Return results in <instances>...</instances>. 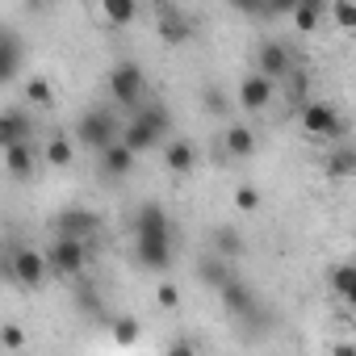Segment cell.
I'll return each mask as SVG.
<instances>
[{
    "instance_id": "obj_1",
    "label": "cell",
    "mask_w": 356,
    "mask_h": 356,
    "mask_svg": "<svg viewBox=\"0 0 356 356\" xmlns=\"http://www.w3.org/2000/svg\"><path fill=\"white\" fill-rule=\"evenodd\" d=\"M134 256L147 273H163L172 264V218L159 202H143L134 210Z\"/></svg>"
},
{
    "instance_id": "obj_2",
    "label": "cell",
    "mask_w": 356,
    "mask_h": 356,
    "mask_svg": "<svg viewBox=\"0 0 356 356\" xmlns=\"http://www.w3.org/2000/svg\"><path fill=\"white\" fill-rule=\"evenodd\" d=\"M118 134L122 130H118V118L109 109H84L80 122H76V138L92 151H105L109 143H118Z\"/></svg>"
},
{
    "instance_id": "obj_3",
    "label": "cell",
    "mask_w": 356,
    "mask_h": 356,
    "mask_svg": "<svg viewBox=\"0 0 356 356\" xmlns=\"http://www.w3.org/2000/svg\"><path fill=\"white\" fill-rule=\"evenodd\" d=\"M47 273H55V277H76L84 264H88V243H76V239H55L51 248H47Z\"/></svg>"
},
{
    "instance_id": "obj_4",
    "label": "cell",
    "mask_w": 356,
    "mask_h": 356,
    "mask_svg": "<svg viewBox=\"0 0 356 356\" xmlns=\"http://www.w3.org/2000/svg\"><path fill=\"white\" fill-rule=\"evenodd\" d=\"M143 84H147V80H143V67L130 63V59L109 72V92H113V101L126 105V109H138V105H143V101H138V97H143Z\"/></svg>"
},
{
    "instance_id": "obj_5",
    "label": "cell",
    "mask_w": 356,
    "mask_h": 356,
    "mask_svg": "<svg viewBox=\"0 0 356 356\" xmlns=\"http://www.w3.org/2000/svg\"><path fill=\"white\" fill-rule=\"evenodd\" d=\"M97 231H101V218H97L92 210H84V206H67V210L55 214V239H76V243H84V239H92Z\"/></svg>"
},
{
    "instance_id": "obj_6",
    "label": "cell",
    "mask_w": 356,
    "mask_h": 356,
    "mask_svg": "<svg viewBox=\"0 0 356 356\" xmlns=\"http://www.w3.org/2000/svg\"><path fill=\"white\" fill-rule=\"evenodd\" d=\"M302 126H306V134H314V138H343V118L327 105V101H306L302 105Z\"/></svg>"
},
{
    "instance_id": "obj_7",
    "label": "cell",
    "mask_w": 356,
    "mask_h": 356,
    "mask_svg": "<svg viewBox=\"0 0 356 356\" xmlns=\"http://www.w3.org/2000/svg\"><path fill=\"white\" fill-rule=\"evenodd\" d=\"M293 72V51L277 38H268L260 51H256V76L264 80H277V76H289Z\"/></svg>"
},
{
    "instance_id": "obj_8",
    "label": "cell",
    "mask_w": 356,
    "mask_h": 356,
    "mask_svg": "<svg viewBox=\"0 0 356 356\" xmlns=\"http://www.w3.org/2000/svg\"><path fill=\"white\" fill-rule=\"evenodd\" d=\"M218 298H222L227 314H235V318H256V310H260V302H256L252 285H248V281H239V277H231V281L218 289Z\"/></svg>"
},
{
    "instance_id": "obj_9",
    "label": "cell",
    "mask_w": 356,
    "mask_h": 356,
    "mask_svg": "<svg viewBox=\"0 0 356 356\" xmlns=\"http://www.w3.org/2000/svg\"><path fill=\"white\" fill-rule=\"evenodd\" d=\"M159 38H163L168 47L189 42V38H193V17L181 13V9H159Z\"/></svg>"
},
{
    "instance_id": "obj_10",
    "label": "cell",
    "mask_w": 356,
    "mask_h": 356,
    "mask_svg": "<svg viewBox=\"0 0 356 356\" xmlns=\"http://www.w3.org/2000/svg\"><path fill=\"white\" fill-rule=\"evenodd\" d=\"M13 277L22 281V285H42L51 273H47V260H42V252H34V248H22L17 256H13Z\"/></svg>"
},
{
    "instance_id": "obj_11",
    "label": "cell",
    "mask_w": 356,
    "mask_h": 356,
    "mask_svg": "<svg viewBox=\"0 0 356 356\" xmlns=\"http://www.w3.org/2000/svg\"><path fill=\"white\" fill-rule=\"evenodd\" d=\"M26 138H30V118L22 109H5V113H0V151H9V147H17Z\"/></svg>"
},
{
    "instance_id": "obj_12",
    "label": "cell",
    "mask_w": 356,
    "mask_h": 356,
    "mask_svg": "<svg viewBox=\"0 0 356 356\" xmlns=\"http://www.w3.org/2000/svg\"><path fill=\"white\" fill-rule=\"evenodd\" d=\"M163 163H168L176 176H189V172L197 168V147H193L189 138H172L168 151H163Z\"/></svg>"
},
{
    "instance_id": "obj_13",
    "label": "cell",
    "mask_w": 356,
    "mask_h": 356,
    "mask_svg": "<svg viewBox=\"0 0 356 356\" xmlns=\"http://www.w3.org/2000/svg\"><path fill=\"white\" fill-rule=\"evenodd\" d=\"M273 101V80H264V76H243V84H239V105L243 109H264Z\"/></svg>"
},
{
    "instance_id": "obj_14",
    "label": "cell",
    "mask_w": 356,
    "mask_h": 356,
    "mask_svg": "<svg viewBox=\"0 0 356 356\" xmlns=\"http://www.w3.org/2000/svg\"><path fill=\"white\" fill-rule=\"evenodd\" d=\"M222 143H227V155H231V159H248V155H256V147H260V138H256L252 126H231V130L222 134Z\"/></svg>"
},
{
    "instance_id": "obj_15",
    "label": "cell",
    "mask_w": 356,
    "mask_h": 356,
    "mask_svg": "<svg viewBox=\"0 0 356 356\" xmlns=\"http://www.w3.org/2000/svg\"><path fill=\"white\" fill-rule=\"evenodd\" d=\"M17 67H22V42L9 30H0V84H9Z\"/></svg>"
},
{
    "instance_id": "obj_16",
    "label": "cell",
    "mask_w": 356,
    "mask_h": 356,
    "mask_svg": "<svg viewBox=\"0 0 356 356\" xmlns=\"http://www.w3.org/2000/svg\"><path fill=\"white\" fill-rule=\"evenodd\" d=\"M134 159H138V155H130V151L122 147V138L109 143V147L101 151V168H105V176H126V172H134Z\"/></svg>"
},
{
    "instance_id": "obj_17",
    "label": "cell",
    "mask_w": 356,
    "mask_h": 356,
    "mask_svg": "<svg viewBox=\"0 0 356 356\" xmlns=\"http://www.w3.org/2000/svg\"><path fill=\"white\" fill-rule=\"evenodd\" d=\"M197 277H202V281H206V285H210V289L218 293V289H222V285H227V281L235 277V268H231L227 260H218V256H206V260L197 264Z\"/></svg>"
},
{
    "instance_id": "obj_18",
    "label": "cell",
    "mask_w": 356,
    "mask_h": 356,
    "mask_svg": "<svg viewBox=\"0 0 356 356\" xmlns=\"http://www.w3.org/2000/svg\"><path fill=\"white\" fill-rule=\"evenodd\" d=\"M239 252H243V235L235 227H218L214 231V256L231 264V260H239Z\"/></svg>"
},
{
    "instance_id": "obj_19",
    "label": "cell",
    "mask_w": 356,
    "mask_h": 356,
    "mask_svg": "<svg viewBox=\"0 0 356 356\" xmlns=\"http://www.w3.org/2000/svg\"><path fill=\"white\" fill-rule=\"evenodd\" d=\"M289 22H293L302 34H310V30L323 22V0H306V5H289Z\"/></svg>"
},
{
    "instance_id": "obj_20",
    "label": "cell",
    "mask_w": 356,
    "mask_h": 356,
    "mask_svg": "<svg viewBox=\"0 0 356 356\" xmlns=\"http://www.w3.org/2000/svg\"><path fill=\"white\" fill-rule=\"evenodd\" d=\"M5 168H9V176H30V172H34V151H30V143L9 147V151H5Z\"/></svg>"
},
{
    "instance_id": "obj_21",
    "label": "cell",
    "mask_w": 356,
    "mask_h": 356,
    "mask_svg": "<svg viewBox=\"0 0 356 356\" xmlns=\"http://www.w3.org/2000/svg\"><path fill=\"white\" fill-rule=\"evenodd\" d=\"M72 155H76L72 138H67V134H55V138H51V147H47V159H51V168H67V163H72Z\"/></svg>"
},
{
    "instance_id": "obj_22",
    "label": "cell",
    "mask_w": 356,
    "mask_h": 356,
    "mask_svg": "<svg viewBox=\"0 0 356 356\" xmlns=\"http://www.w3.org/2000/svg\"><path fill=\"white\" fill-rule=\"evenodd\" d=\"M352 168H356V151H352V147H339V151L327 159V172H331V176H348Z\"/></svg>"
},
{
    "instance_id": "obj_23",
    "label": "cell",
    "mask_w": 356,
    "mask_h": 356,
    "mask_svg": "<svg viewBox=\"0 0 356 356\" xmlns=\"http://www.w3.org/2000/svg\"><path fill=\"white\" fill-rule=\"evenodd\" d=\"M138 331H143V327H138V318H134V314L113 318V339H118V343H134V339H138Z\"/></svg>"
},
{
    "instance_id": "obj_24",
    "label": "cell",
    "mask_w": 356,
    "mask_h": 356,
    "mask_svg": "<svg viewBox=\"0 0 356 356\" xmlns=\"http://www.w3.org/2000/svg\"><path fill=\"white\" fill-rule=\"evenodd\" d=\"M101 13H105L113 26H126V22H134V13H138V9L130 5V0H109V5H105Z\"/></svg>"
},
{
    "instance_id": "obj_25",
    "label": "cell",
    "mask_w": 356,
    "mask_h": 356,
    "mask_svg": "<svg viewBox=\"0 0 356 356\" xmlns=\"http://www.w3.org/2000/svg\"><path fill=\"white\" fill-rule=\"evenodd\" d=\"M352 281H356V268H352V264H335L331 285H335V293H339V298H352Z\"/></svg>"
},
{
    "instance_id": "obj_26",
    "label": "cell",
    "mask_w": 356,
    "mask_h": 356,
    "mask_svg": "<svg viewBox=\"0 0 356 356\" xmlns=\"http://www.w3.org/2000/svg\"><path fill=\"white\" fill-rule=\"evenodd\" d=\"M26 101H34V105H55V88H51L47 80H30V84H26Z\"/></svg>"
},
{
    "instance_id": "obj_27",
    "label": "cell",
    "mask_w": 356,
    "mask_h": 356,
    "mask_svg": "<svg viewBox=\"0 0 356 356\" xmlns=\"http://www.w3.org/2000/svg\"><path fill=\"white\" fill-rule=\"evenodd\" d=\"M26 343V331L17 327V323H5V327H0V348H9V352H17Z\"/></svg>"
},
{
    "instance_id": "obj_28",
    "label": "cell",
    "mask_w": 356,
    "mask_h": 356,
    "mask_svg": "<svg viewBox=\"0 0 356 356\" xmlns=\"http://www.w3.org/2000/svg\"><path fill=\"white\" fill-rule=\"evenodd\" d=\"M155 302H159L163 310H176V306H181V289H176V285H159V289H155Z\"/></svg>"
},
{
    "instance_id": "obj_29",
    "label": "cell",
    "mask_w": 356,
    "mask_h": 356,
    "mask_svg": "<svg viewBox=\"0 0 356 356\" xmlns=\"http://www.w3.org/2000/svg\"><path fill=\"white\" fill-rule=\"evenodd\" d=\"M235 206H239V210H248V214H252V210H256V206H260V189H252V185H243V189H239V193H235Z\"/></svg>"
},
{
    "instance_id": "obj_30",
    "label": "cell",
    "mask_w": 356,
    "mask_h": 356,
    "mask_svg": "<svg viewBox=\"0 0 356 356\" xmlns=\"http://www.w3.org/2000/svg\"><path fill=\"white\" fill-rule=\"evenodd\" d=\"M168 356H197V348H193L189 335H176V339L168 343Z\"/></svg>"
},
{
    "instance_id": "obj_31",
    "label": "cell",
    "mask_w": 356,
    "mask_h": 356,
    "mask_svg": "<svg viewBox=\"0 0 356 356\" xmlns=\"http://www.w3.org/2000/svg\"><path fill=\"white\" fill-rule=\"evenodd\" d=\"M206 109H210V113H227V97H222L218 88H206Z\"/></svg>"
},
{
    "instance_id": "obj_32",
    "label": "cell",
    "mask_w": 356,
    "mask_h": 356,
    "mask_svg": "<svg viewBox=\"0 0 356 356\" xmlns=\"http://www.w3.org/2000/svg\"><path fill=\"white\" fill-rule=\"evenodd\" d=\"M335 22H339V26H356V9H348V5H335Z\"/></svg>"
},
{
    "instance_id": "obj_33",
    "label": "cell",
    "mask_w": 356,
    "mask_h": 356,
    "mask_svg": "<svg viewBox=\"0 0 356 356\" xmlns=\"http://www.w3.org/2000/svg\"><path fill=\"white\" fill-rule=\"evenodd\" d=\"M80 306H84V310H92V314H97V310H101V298H97V293H92V289H88V293H80Z\"/></svg>"
},
{
    "instance_id": "obj_34",
    "label": "cell",
    "mask_w": 356,
    "mask_h": 356,
    "mask_svg": "<svg viewBox=\"0 0 356 356\" xmlns=\"http://www.w3.org/2000/svg\"><path fill=\"white\" fill-rule=\"evenodd\" d=\"M331 356H356V348H352V343H339V348H335Z\"/></svg>"
}]
</instances>
